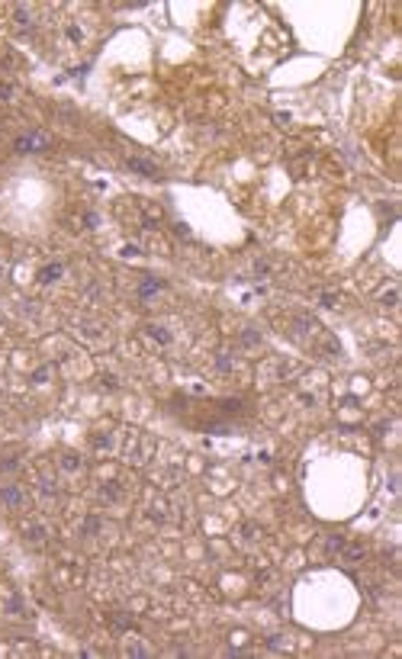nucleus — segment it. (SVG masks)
I'll return each instance as SVG.
<instances>
[{
    "instance_id": "f257e3e1",
    "label": "nucleus",
    "mask_w": 402,
    "mask_h": 659,
    "mask_svg": "<svg viewBox=\"0 0 402 659\" xmlns=\"http://www.w3.org/2000/svg\"><path fill=\"white\" fill-rule=\"evenodd\" d=\"M132 170H138V174H148V177H155L158 170H155V164H148V161H138V158H132Z\"/></svg>"
},
{
    "instance_id": "f03ea898",
    "label": "nucleus",
    "mask_w": 402,
    "mask_h": 659,
    "mask_svg": "<svg viewBox=\"0 0 402 659\" xmlns=\"http://www.w3.org/2000/svg\"><path fill=\"white\" fill-rule=\"evenodd\" d=\"M39 145H45V138H42V135H33V138H20V142H16V148L26 151V148H39Z\"/></svg>"
},
{
    "instance_id": "7ed1b4c3",
    "label": "nucleus",
    "mask_w": 402,
    "mask_h": 659,
    "mask_svg": "<svg viewBox=\"0 0 402 659\" xmlns=\"http://www.w3.org/2000/svg\"><path fill=\"white\" fill-rule=\"evenodd\" d=\"M58 273H62V267H58V264H55V267H48V270H45V273H42V280H52V277H58Z\"/></svg>"
},
{
    "instance_id": "20e7f679",
    "label": "nucleus",
    "mask_w": 402,
    "mask_h": 659,
    "mask_svg": "<svg viewBox=\"0 0 402 659\" xmlns=\"http://www.w3.org/2000/svg\"><path fill=\"white\" fill-rule=\"evenodd\" d=\"M3 498H7V502H20V492H16V489H7V492H3Z\"/></svg>"
}]
</instances>
